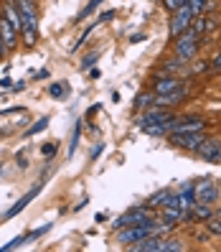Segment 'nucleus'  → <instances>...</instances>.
<instances>
[{
    "mask_svg": "<svg viewBox=\"0 0 221 252\" xmlns=\"http://www.w3.org/2000/svg\"><path fill=\"white\" fill-rule=\"evenodd\" d=\"M99 3H105V0H92V3H86V5H84V10H82L79 16H77V23H82L86 16H92V13L99 8Z\"/></svg>",
    "mask_w": 221,
    "mask_h": 252,
    "instance_id": "nucleus-19",
    "label": "nucleus"
},
{
    "mask_svg": "<svg viewBox=\"0 0 221 252\" xmlns=\"http://www.w3.org/2000/svg\"><path fill=\"white\" fill-rule=\"evenodd\" d=\"M193 13H191V8H188V3L186 5H181L178 10H173V18H170V36L175 38V36H181L183 31H188L191 28V23H193Z\"/></svg>",
    "mask_w": 221,
    "mask_h": 252,
    "instance_id": "nucleus-6",
    "label": "nucleus"
},
{
    "mask_svg": "<svg viewBox=\"0 0 221 252\" xmlns=\"http://www.w3.org/2000/svg\"><path fill=\"white\" fill-rule=\"evenodd\" d=\"M211 66H214V69H221V54H216V56H214V62H211Z\"/></svg>",
    "mask_w": 221,
    "mask_h": 252,
    "instance_id": "nucleus-31",
    "label": "nucleus"
},
{
    "mask_svg": "<svg viewBox=\"0 0 221 252\" xmlns=\"http://www.w3.org/2000/svg\"><path fill=\"white\" fill-rule=\"evenodd\" d=\"M38 191H41V184H38V186H33L31 191H28V194H23V196H21V199H18L16 204H13L10 209L5 212V219H16V217H18V214H21V212L26 209V206H28V204H31V201H33V199L38 196Z\"/></svg>",
    "mask_w": 221,
    "mask_h": 252,
    "instance_id": "nucleus-8",
    "label": "nucleus"
},
{
    "mask_svg": "<svg viewBox=\"0 0 221 252\" xmlns=\"http://www.w3.org/2000/svg\"><path fill=\"white\" fill-rule=\"evenodd\" d=\"M79 138H82V120L74 125V135H71V143H69V158L74 156V151H77V143H79Z\"/></svg>",
    "mask_w": 221,
    "mask_h": 252,
    "instance_id": "nucleus-20",
    "label": "nucleus"
},
{
    "mask_svg": "<svg viewBox=\"0 0 221 252\" xmlns=\"http://www.w3.org/2000/svg\"><path fill=\"white\" fill-rule=\"evenodd\" d=\"M16 112H23V107H8V110H0V117H3V115H16Z\"/></svg>",
    "mask_w": 221,
    "mask_h": 252,
    "instance_id": "nucleus-30",
    "label": "nucleus"
},
{
    "mask_svg": "<svg viewBox=\"0 0 221 252\" xmlns=\"http://www.w3.org/2000/svg\"><path fill=\"white\" fill-rule=\"evenodd\" d=\"M191 217L198 219V221H206V219H211L214 217V209H211V204H201L196 201L193 206H191Z\"/></svg>",
    "mask_w": 221,
    "mask_h": 252,
    "instance_id": "nucleus-13",
    "label": "nucleus"
},
{
    "mask_svg": "<svg viewBox=\"0 0 221 252\" xmlns=\"http://www.w3.org/2000/svg\"><path fill=\"white\" fill-rule=\"evenodd\" d=\"M0 87H13V82H10V77H3V79H0Z\"/></svg>",
    "mask_w": 221,
    "mask_h": 252,
    "instance_id": "nucleus-33",
    "label": "nucleus"
},
{
    "mask_svg": "<svg viewBox=\"0 0 221 252\" xmlns=\"http://www.w3.org/2000/svg\"><path fill=\"white\" fill-rule=\"evenodd\" d=\"M219 196H221V189L216 186V181L211 179V176H206V179L196 181V199L201 204H211L214 206L219 201Z\"/></svg>",
    "mask_w": 221,
    "mask_h": 252,
    "instance_id": "nucleus-5",
    "label": "nucleus"
},
{
    "mask_svg": "<svg viewBox=\"0 0 221 252\" xmlns=\"http://www.w3.org/2000/svg\"><path fill=\"white\" fill-rule=\"evenodd\" d=\"M102 151H105V145H102V143H99V145H94V151L89 153V160H97V158L102 156Z\"/></svg>",
    "mask_w": 221,
    "mask_h": 252,
    "instance_id": "nucleus-28",
    "label": "nucleus"
},
{
    "mask_svg": "<svg viewBox=\"0 0 221 252\" xmlns=\"http://www.w3.org/2000/svg\"><path fill=\"white\" fill-rule=\"evenodd\" d=\"M130 41H132V43H138V41H145V36H142V33H135V36H132Z\"/></svg>",
    "mask_w": 221,
    "mask_h": 252,
    "instance_id": "nucleus-34",
    "label": "nucleus"
},
{
    "mask_svg": "<svg viewBox=\"0 0 221 252\" xmlns=\"http://www.w3.org/2000/svg\"><path fill=\"white\" fill-rule=\"evenodd\" d=\"M196 51H198V33L193 28H188L181 36H175V56H178L183 64L191 62V59L196 56Z\"/></svg>",
    "mask_w": 221,
    "mask_h": 252,
    "instance_id": "nucleus-2",
    "label": "nucleus"
},
{
    "mask_svg": "<svg viewBox=\"0 0 221 252\" xmlns=\"http://www.w3.org/2000/svg\"><path fill=\"white\" fill-rule=\"evenodd\" d=\"M168 194H170V191H168V189H163V191H158V194H153L145 204H147V206H153V209H155V206H163V204H166V199H168Z\"/></svg>",
    "mask_w": 221,
    "mask_h": 252,
    "instance_id": "nucleus-17",
    "label": "nucleus"
},
{
    "mask_svg": "<svg viewBox=\"0 0 221 252\" xmlns=\"http://www.w3.org/2000/svg\"><path fill=\"white\" fill-rule=\"evenodd\" d=\"M46 127H49V117H41L38 123H33L31 127H28V130L23 132V138L28 140V138H33V135H38V132H43V130H46Z\"/></svg>",
    "mask_w": 221,
    "mask_h": 252,
    "instance_id": "nucleus-16",
    "label": "nucleus"
},
{
    "mask_svg": "<svg viewBox=\"0 0 221 252\" xmlns=\"http://www.w3.org/2000/svg\"><path fill=\"white\" fill-rule=\"evenodd\" d=\"M21 245H26V234H21V237H13V240H10L8 245H3V250L8 252V250H16V247H21Z\"/></svg>",
    "mask_w": 221,
    "mask_h": 252,
    "instance_id": "nucleus-23",
    "label": "nucleus"
},
{
    "mask_svg": "<svg viewBox=\"0 0 221 252\" xmlns=\"http://www.w3.org/2000/svg\"><path fill=\"white\" fill-rule=\"evenodd\" d=\"M183 3H188V0H183Z\"/></svg>",
    "mask_w": 221,
    "mask_h": 252,
    "instance_id": "nucleus-37",
    "label": "nucleus"
},
{
    "mask_svg": "<svg viewBox=\"0 0 221 252\" xmlns=\"http://www.w3.org/2000/svg\"><path fill=\"white\" fill-rule=\"evenodd\" d=\"M173 90H178V77H163V79H158L155 82V94H168Z\"/></svg>",
    "mask_w": 221,
    "mask_h": 252,
    "instance_id": "nucleus-12",
    "label": "nucleus"
},
{
    "mask_svg": "<svg viewBox=\"0 0 221 252\" xmlns=\"http://www.w3.org/2000/svg\"><path fill=\"white\" fill-rule=\"evenodd\" d=\"M173 117V112L168 110V107H158V105H153V107H147L138 120H135V125L140 127V130H147L150 125H158V123H166V120H170Z\"/></svg>",
    "mask_w": 221,
    "mask_h": 252,
    "instance_id": "nucleus-4",
    "label": "nucleus"
},
{
    "mask_svg": "<svg viewBox=\"0 0 221 252\" xmlns=\"http://www.w3.org/2000/svg\"><path fill=\"white\" fill-rule=\"evenodd\" d=\"M163 5L173 13V10H178V8H181V5H186V3H183V0H163Z\"/></svg>",
    "mask_w": 221,
    "mask_h": 252,
    "instance_id": "nucleus-26",
    "label": "nucleus"
},
{
    "mask_svg": "<svg viewBox=\"0 0 221 252\" xmlns=\"http://www.w3.org/2000/svg\"><path fill=\"white\" fill-rule=\"evenodd\" d=\"M206 227H209V232L211 234H216V237H221V219L214 214L211 219H206Z\"/></svg>",
    "mask_w": 221,
    "mask_h": 252,
    "instance_id": "nucleus-22",
    "label": "nucleus"
},
{
    "mask_svg": "<svg viewBox=\"0 0 221 252\" xmlns=\"http://www.w3.org/2000/svg\"><path fill=\"white\" fill-rule=\"evenodd\" d=\"M49 229H51V224L41 227V229H33V232H28V234H26V242H33V240H38V237H41L43 232H49Z\"/></svg>",
    "mask_w": 221,
    "mask_h": 252,
    "instance_id": "nucleus-25",
    "label": "nucleus"
},
{
    "mask_svg": "<svg viewBox=\"0 0 221 252\" xmlns=\"http://www.w3.org/2000/svg\"><path fill=\"white\" fill-rule=\"evenodd\" d=\"M186 245L181 240H173V237H163V247H160V252H183Z\"/></svg>",
    "mask_w": 221,
    "mask_h": 252,
    "instance_id": "nucleus-15",
    "label": "nucleus"
},
{
    "mask_svg": "<svg viewBox=\"0 0 221 252\" xmlns=\"http://www.w3.org/2000/svg\"><path fill=\"white\" fill-rule=\"evenodd\" d=\"M5 51H8V46H5V41H3V38H0V59H3V56H5Z\"/></svg>",
    "mask_w": 221,
    "mask_h": 252,
    "instance_id": "nucleus-32",
    "label": "nucleus"
},
{
    "mask_svg": "<svg viewBox=\"0 0 221 252\" xmlns=\"http://www.w3.org/2000/svg\"><path fill=\"white\" fill-rule=\"evenodd\" d=\"M155 214H153V206H132L130 212H125L120 219L114 221V229H125V227H132V224H155Z\"/></svg>",
    "mask_w": 221,
    "mask_h": 252,
    "instance_id": "nucleus-1",
    "label": "nucleus"
},
{
    "mask_svg": "<svg viewBox=\"0 0 221 252\" xmlns=\"http://www.w3.org/2000/svg\"><path fill=\"white\" fill-rule=\"evenodd\" d=\"M56 153V145L54 143H49V145H43V156H46V158H51Z\"/></svg>",
    "mask_w": 221,
    "mask_h": 252,
    "instance_id": "nucleus-29",
    "label": "nucleus"
},
{
    "mask_svg": "<svg viewBox=\"0 0 221 252\" xmlns=\"http://www.w3.org/2000/svg\"><path fill=\"white\" fill-rule=\"evenodd\" d=\"M196 156L206 163H221V140L219 138H206L201 145H198V151Z\"/></svg>",
    "mask_w": 221,
    "mask_h": 252,
    "instance_id": "nucleus-7",
    "label": "nucleus"
},
{
    "mask_svg": "<svg viewBox=\"0 0 221 252\" xmlns=\"http://www.w3.org/2000/svg\"><path fill=\"white\" fill-rule=\"evenodd\" d=\"M214 214H216V217H219V219H221V209H219V212H214Z\"/></svg>",
    "mask_w": 221,
    "mask_h": 252,
    "instance_id": "nucleus-35",
    "label": "nucleus"
},
{
    "mask_svg": "<svg viewBox=\"0 0 221 252\" xmlns=\"http://www.w3.org/2000/svg\"><path fill=\"white\" fill-rule=\"evenodd\" d=\"M155 105V92H142L135 97V107L138 110H147V107H153Z\"/></svg>",
    "mask_w": 221,
    "mask_h": 252,
    "instance_id": "nucleus-14",
    "label": "nucleus"
},
{
    "mask_svg": "<svg viewBox=\"0 0 221 252\" xmlns=\"http://www.w3.org/2000/svg\"><path fill=\"white\" fill-rule=\"evenodd\" d=\"M209 138L203 130H191V132H170L168 140L175 145V148H183V151H198V145Z\"/></svg>",
    "mask_w": 221,
    "mask_h": 252,
    "instance_id": "nucleus-3",
    "label": "nucleus"
},
{
    "mask_svg": "<svg viewBox=\"0 0 221 252\" xmlns=\"http://www.w3.org/2000/svg\"><path fill=\"white\" fill-rule=\"evenodd\" d=\"M49 94L51 97H64L66 94V84H51L49 87Z\"/></svg>",
    "mask_w": 221,
    "mask_h": 252,
    "instance_id": "nucleus-24",
    "label": "nucleus"
},
{
    "mask_svg": "<svg viewBox=\"0 0 221 252\" xmlns=\"http://www.w3.org/2000/svg\"><path fill=\"white\" fill-rule=\"evenodd\" d=\"M0 138H3V130H0Z\"/></svg>",
    "mask_w": 221,
    "mask_h": 252,
    "instance_id": "nucleus-36",
    "label": "nucleus"
},
{
    "mask_svg": "<svg viewBox=\"0 0 221 252\" xmlns=\"http://www.w3.org/2000/svg\"><path fill=\"white\" fill-rule=\"evenodd\" d=\"M186 94H188L186 87H183V90H173V92H168V94H155V105H158V107H173V105H181V102L186 99Z\"/></svg>",
    "mask_w": 221,
    "mask_h": 252,
    "instance_id": "nucleus-10",
    "label": "nucleus"
},
{
    "mask_svg": "<svg viewBox=\"0 0 221 252\" xmlns=\"http://www.w3.org/2000/svg\"><path fill=\"white\" fill-rule=\"evenodd\" d=\"M3 18H8V23L16 28L18 33L23 31V16H21V8H18L16 0H8V3L3 5Z\"/></svg>",
    "mask_w": 221,
    "mask_h": 252,
    "instance_id": "nucleus-9",
    "label": "nucleus"
},
{
    "mask_svg": "<svg viewBox=\"0 0 221 252\" xmlns=\"http://www.w3.org/2000/svg\"><path fill=\"white\" fill-rule=\"evenodd\" d=\"M94 64H97V54H89V56L82 62V69H89V66H94Z\"/></svg>",
    "mask_w": 221,
    "mask_h": 252,
    "instance_id": "nucleus-27",
    "label": "nucleus"
},
{
    "mask_svg": "<svg viewBox=\"0 0 221 252\" xmlns=\"http://www.w3.org/2000/svg\"><path fill=\"white\" fill-rule=\"evenodd\" d=\"M0 38L5 41L8 49H13V46L18 43V31H16V28L8 23V18H3V16H0Z\"/></svg>",
    "mask_w": 221,
    "mask_h": 252,
    "instance_id": "nucleus-11",
    "label": "nucleus"
},
{
    "mask_svg": "<svg viewBox=\"0 0 221 252\" xmlns=\"http://www.w3.org/2000/svg\"><path fill=\"white\" fill-rule=\"evenodd\" d=\"M206 3H209V0H188V8H191V13H193V16H203Z\"/></svg>",
    "mask_w": 221,
    "mask_h": 252,
    "instance_id": "nucleus-21",
    "label": "nucleus"
},
{
    "mask_svg": "<svg viewBox=\"0 0 221 252\" xmlns=\"http://www.w3.org/2000/svg\"><path fill=\"white\" fill-rule=\"evenodd\" d=\"M21 36H23V41H26V46H33V43L38 41V28H28V26H23Z\"/></svg>",
    "mask_w": 221,
    "mask_h": 252,
    "instance_id": "nucleus-18",
    "label": "nucleus"
}]
</instances>
